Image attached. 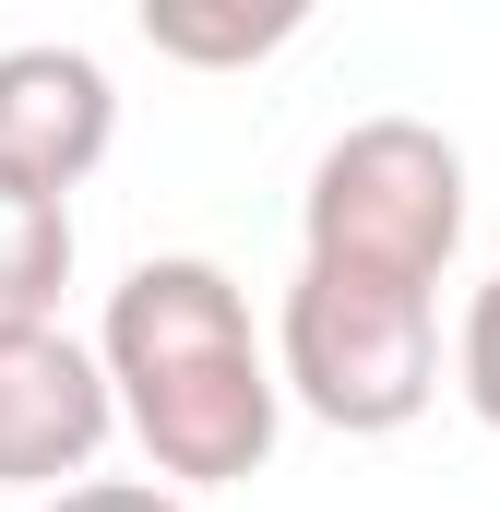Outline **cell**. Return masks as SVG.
<instances>
[{
  "instance_id": "9",
  "label": "cell",
  "mask_w": 500,
  "mask_h": 512,
  "mask_svg": "<svg viewBox=\"0 0 500 512\" xmlns=\"http://www.w3.org/2000/svg\"><path fill=\"white\" fill-rule=\"evenodd\" d=\"M36 512H191L179 489H155V477H84V489H60V501Z\"/></svg>"
},
{
  "instance_id": "4",
  "label": "cell",
  "mask_w": 500,
  "mask_h": 512,
  "mask_svg": "<svg viewBox=\"0 0 500 512\" xmlns=\"http://www.w3.org/2000/svg\"><path fill=\"white\" fill-rule=\"evenodd\" d=\"M108 429H120V405H108L96 346H72L60 322L0 334V489H48V501L84 489Z\"/></svg>"
},
{
  "instance_id": "7",
  "label": "cell",
  "mask_w": 500,
  "mask_h": 512,
  "mask_svg": "<svg viewBox=\"0 0 500 512\" xmlns=\"http://www.w3.org/2000/svg\"><path fill=\"white\" fill-rule=\"evenodd\" d=\"M298 36V12L274 0V12H179V0H155L143 12V48L155 60H191V72H239V60H274Z\"/></svg>"
},
{
  "instance_id": "1",
  "label": "cell",
  "mask_w": 500,
  "mask_h": 512,
  "mask_svg": "<svg viewBox=\"0 0 500 512\" xmlns=\"http://www.w3.org/2000/svg\"><path fill=\"white\" fill-rule=\"evenodd\" d=\"M96 370H108V405L143 441L155 489H239L274 465L286 393H274V358L250 334V298L227 262L203 251L131 262L96 322Z\"/></svg>"
},
{
  "instance_id": "2",
  "label": "cell",
  "mask_w": 500,
  "mask_h": 512,
  "mask_svg": "<svg viewBox=\"0 0 500 512\" xmlns=\"http://www.w3.org/2000/svg\"><path fill=\"white\" fill-rule=\"evenodd\" d=\"M453 251H465V143H453V131L358 120V131L322 143V167H310V191H298V262L441 298Z\"/></svg>"
},
{
  "instance_id": "3",
  "label": "cell",
  "mask_w": 500,
  "mask_h": 512,
  "mask_svg": "<svg viewBox=\"0 0 500 512\" xmlns=\"http://www.w3.org/2000/svg\"><path fill=\"white\" fill-rule=\"evenodd\" d=\"M274 393L310 405L346 441H381V429L429 417V393H441V298L298 262V286L274 310Z\"/></svg>"
},
{
  "instance_id": "5",
  "label": "cell",
  "mask_w": 500,
  "mask_h": 512,
  "mask_svg": "<svg viewBox=\"0 0 500 512\" xmlns=\"http://www.w3.org/2000/svg\"><path fill=\"white\" fill-rule=\"evenodd\" d=\"M108 143H120V96H108L96 48H60V36L0 48V179L72 203L108 167Z\"/></svg>"
},
{
  "instance_id": "8",
  "label": "cell",
  "mask_w": 500,
  "mask_h": 512,
  "mask_svg": "<svg viewBox=\"0 0 500 512\" xmlns=\"http://www.w3.org/2000/svg\"><path fill=\"white\" fill-rule=\"evenodd\" d=\"M453 370H465V405L500 429V274L465 298V346H453Z\"/></svg>"
},
{
  "instance_id": "6",
  "label": "cell",
  "mask_w": 500,
  "mask_h": 512,
  "mask_svg": "<svg viewBox=\"0 0 500 512\" xmlns=\"http://www.w3.org/2000/svg\"><path fill=\"white\" fill-rule=\"evenodd\" d=\"M60 286H72V203L0 179V334L60 322Z\"/></svg>"
}]
</instances>
